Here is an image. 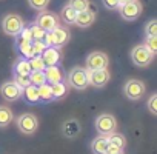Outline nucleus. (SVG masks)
Instances as JSON below:
<instances>
[{
    "instance_id": "c85d7f7f",
    "label": "nucleus",
    "mask_w": 157,
    "mask_h": 154,
    "mask_svg": "<svg viewBox=\"0 0 157 154\" xmlns=\"http://www.w3.org/2000/svg\"><path fill=\"white\" fill-rule=\"evenodd\" d=\"M29 33H31V39L33 40H43V37H45V34H46V31H43L40 26H37L36 23H33L31 26H29Z\"/></svg>"
},
{
    "instance_id": "aec40b11",
    "label": "nucleus",
    "mask_w": 157,
    "mask_h": 154,
    "mask_svg": "<svg viewBox=\"0 0 157 154\" xmlns=\"http://www.w3.org/2000/svg\"><path fill=\"white\" fill-rule=\"evenodd\" d=\"M29 72H31V68H29L28 59L20 57V59L14 63V74H16V75H29Z\"/></svg>"
},
{
    "instance_id": "39448f33",
    "label": "nucleus",
    "mask_w": 157,
    "mask_h": 154,
    "mask_svg": "<svg viewBox=\"0 0 157 154\" xmlns=\"http://www.w3.org/2000/svg\"><path fill=\"white\" fill-rule=\"evenodd\" d=\"M119 11L123 20L132 22L139 19V16L142 14V3L139 0H129V2H125L119 6Z\"/></svg>"
},
{
    "instance_id": "e433bc0d",
    "label": "nucleus",
    "mask_w": 157,
    "mask_h": 154,
    "mask_svg": "<svg viewBox=\"0 0 157 154\" xmlns=\"http://www.w3.org/2000/svg\"><path fill=\"white\" fill-rule=\"evenodd\" d=\"M105 154H125V152H123V149H120V148H117L114 145H108Z\"/></svg>"
},
{
    "instance_id": "6e6552de",
    "label": "nucleus",
    "mask_w": 157,
    "mask_h": 154,
    "mask_svg": "<svg viewBox=\"0 0 157 154\" xmlns=\"http://www.w3.org/2000/svg\"><path fill=\"white\" fill-rule=\"evenodd\" d=\"M109 65V59L105 52L94 51L86 57V69L94 71V69H105Z\"/></svg>"
},
{
    "instance_id": "c756f323",
    "label": "nucleus",
    "mask_w": 157,
    "mask_h": 154,
    "mask_svg": "<svg viewBox=\"0 0 157 154\" xmlns=\"http://www.w3.org/2000/svg\"><path fill=\"white\" fill-rule=\"evenodd\" d=\"M28 5H29L33 10L45 11V10H46V6L49 5V0H28Z\"/></svg>"
},
{
    "instance_id": "f704fd0d",
    "label": "nucleus",
    "mask_w": 157,
    "mask_h": 154,
    "mask_svg": "<svg viewBox=\"0 0 157 154\" xmlns=\"http://www.w3.org/2000/svg\"><path fill=\"white\" fill-rule=\"evenodd\" d=\"M148 110L151 114H157V94H152L148 100Z\"/></svg>"
},
{
    "instance_id": "6ab92c4d",
    "label": "nucleus",
    "mask_w": 157,
    "mask_h": 154,
    "mask_svg": "<svg viewBox=\"0 0 157 154\" xmlns=\"http://www.w3.org/2000/svg\"><path fill=\"white\" fill-rule=\"evenodd\" d=\"M78 133H80V125L75 119H71V120H66L63 123V134L66 137H75Z\"/></svg>"
},
{
    "instance_id": "0eeeda50",
    "label": "nucleus",
    "mask_w": 157,
    "mask_h": 154,
    "mask_svg": "<svg viewBox=\"0 0 157 154\" xmlns=\"http://www.w3.org/2000/svg\"><path fill=\"white\" fill-rule=\"evenodd\" d=\"M145 83L142 80H137V79H131L125 83L123 87V93L125 96L129 99V100H139L143 97L145 94Z\"/></svg>"
},
{
    "instance_id": "f8f14e48",
    "label": "nucleus",
    "mask_w": 157,
    "mask_h": 154,
    "mask_svg": "<svg viewBox=\"0 0 157 154\" xmlns=\"http://www.w3.org/2000/svg\"><path fill=\"white\" fill-rule=\"evenodd\" d=\"M40 57H42L45 66H56V65H59V62L62 59V54H60L59 48H56V46H46L45 51L40 54Z\"/></svg>"
},
{
    "instance_id": "f257e3e1",
    "label": "nucleus",
    "mask_w": 157,
    "mask_h": 154,
    "mask_svg": "<svg viewBox=\"0 0 157 154\" xmlns=\"http://www.w3.org/2000/svg\"><path fill=\"white\" fill-rule=\"evenodd\" d=\"M68 85L74 90H78V91L85 90L90 85L88 83V71H86V68H82V66L72 68L68 74Z\"/></svg>"
},
{
    "instance_id": "7c9ffc66",
    "label": "nucleus",
    "mask_w": 157,
    "mask_h": 154,
    "mask_svg": "<svg viewBox=\"0 0 157 154\" xmlns=\"http://www.w3.org/2000/svg\"><path fill=\"white\" fill-rule=\"evenodd\" d=\"M145 46H146L152 54H155V52H157V36H146V39H145Z\"/></svg>"
},
{
    "instance_id": "1a4fd4ad",
    "label": "nucleus",
    "mask_w": 157,
    "mask_h": 154,
    "mask_svg": "<svg viewBox=\"0 0 157 154\" xmlns=\"http://www.w3.org/2000/svg\"><path fill=\"white\" fill-rule=\"evenodd\" d=\"M17 126L23 134H34L37 126H39V120L34 114L26 113V114H22L17 119Z\"/></svg>"
},
{
    "instance_id": "dca6fc26",
    "label": "nucleus",
    "mask_w": 157,
    "mask_h": 154,
    "mask_svg": "<svg viewBox=\"0 0 157 154\" xmlns=\"http://www.w3.org/2000/svg\"><path fill=\"white\" fill-rule=\"evenodd\" d=\"M16 46H17V51L23 56V59H31L34 56L33 48H31V40H26V39H22L20 36H17Z\"/></svg>"
},
{
    "instance_id": "393cba45",
    "label": "nucleus",
    "mask_w": 157,
    "mask_h": 154,
    "mask_svg": "<svg viewBox=\"0 0 157 154\" xmlns=\"http://www.w3.org/2000/svg\"><path fill=\"white\" fill-rule=\"evenodd\" d=\"M37 90H39V97H40L42 102H51V100H54V99H52V91H51V85H49V83H43V85L37 87Z\"/></svg>"
},
{
    "instance_id": "b1692460",
    "label": "nucleus",
    "mask_w": 157,
    "mask_h": 154,
    "mask_svg": "<svg viewBox=\"0 0 157 154\" xmlns=\"http://www.w3.org/2000/svg\"><path fill=\"white\" fill-rule=\"evenodd\" d=\"M51 91H52V99H62L68 93V85L63 82L54 83V85H51Z\"/></svg>"
},
{
    "instance_id": "423d86ee",
    "label": "nucleus",
    "mask_w": 157,
    "mask_h": 154,
    "mask_svg": "<svg viewBox=\"0 0 157 154\" xmlns=\"http://www.w3.org/2000/svg\"><path fill=\"white\" fill-rule=\"evenodd\" d=\"M59 16L54 14V13H49V11H40V14L36 17V25L40 26L43 31H52L54 28L59 26Z\"/></svg>"
},
{
    "instance_id": "f03ea898",
    "label": "nucleus",
    "mask_w": 157,
    "mask_h": 154,
    "mask_svg": "<svg viewBox=\"0 0 157 154\" xmlns=\"http://www.w3.org/2000/svg\"><path fill=\"white\" fill-rule=\"evenodd\" d=\"M25 28V22L20 16L17 14H8L5 16V19L2 20V29L5 34L8 36H13V37H17L22 29Z\"/></svg>"
},
{
    "instance_id": "2f4dec72",
    "label": "nucleus",
    "mask_w": 157,
    "mask_h": 154,
    "mask_svg": "<svg viewBox=\"0 0 157 154\" xmlns=\"http://www.w3.org/2000/svg\"><path fill=\"white\" fill-rule=\"evenodd\" d=\"M31 48H33V54L34 56H40L45 51L46 45L43 43V40H33L31 42Z\"/></svg>"
},
{
    "instance_id": "4be33fe9",
    "label": "nucleus",
    "mask_w": 157,
    "mask_h": 154,
    "mask_svg": "<svg viewBox=\"0 0 157 154\" xmlns=\"http://www.w3.org/2000/svg\"><path fill=\"white\" fill-rule=\"evenodd\" d=\"M13 122V111L8 106H0V128H5Z\"/></svg>"
},
{
    "instance_id": "a878e982",
    "label": "nucleus",
    "mask_w": 157,
    "mask_h": 154,
    "mask_svg": "<svg viewBox=\"0 0 157 154\" xmlns=\"http://www.w3.org/2000/svg\"><path fill=\"white\" fill-rule=\"evenodd\" d=\"M68 5L75 11V13H82L85 10H90V0H69Z\"/></svg>"
},
{
    "instance_id": "20e7f679",
    "label": "nucleus",
    "mask_w": 157,
    "mask_h": 154,
    "mask_svg": "<svg viewBox=\"0 0 157 154\" xmlns=\"http://www.w3.org/2000/svg\"><path fill=\"white\" fill-rule=\"evenodd\" d=\"M117 128V120L113 114H100L96 119V129L100 136H109L116 133Z\"/></svg>"
},
{
    "instance_id": "72a5a7b5",
    "label": "nucleus",
    "mask_w": 157,
    "mask_h": 154,
    "mask_svg": "<svg viewBox=\"0 0 157 154\" xmlns=\"http://www.w3.org/2000/svg\"><path fill=\"white\" fill-rule=\"evenodd\" d=\"M145 33L146 36H157V20H149L146 25H145Z\"/></svg>"
},
{
    "instance_id": "2eb2a0df",
    "label": "nucleus",
    "mask_w": 157,
    "mask_h": 154,
    "mask_svg": "<svg viewBox=\"0 0 157 154\" xmlns=\"http://www.w3.org/2000/svg\"><path fill=\"white\" fill-rule=\"evenodd\" d=\"M43 72H45L46 83H49V85L63 82V72H62V69H60L57 65H56V66H46V68L43 69Z\"/></svg>"
},
{
    "instance_id": "bb28decb",
    "label": "nucleus",
    "mask_w": 157,
    "mask_h": 154,
    "mask_svg": "<svg viewBox=\"0 0 157 154\" xmlns=\"http://www.w3.org/2000/svg\"><path fill=\"white\" fill-rule=\"evenodd\" d=\"M108 142H109V145H114V146H117V148H120V149H123L125 145H126V139H125L122 134H117V133L109 134V136H108Z\"/></svg>"
},
{
    "instance_id": "4468645a",
    "label": "nucleus",
    "mask_w": 157,
    "mask_h": 154,
    "mask_svg": "<svg viewBox=\"0 0 157 154\" xmlns=\"http://www.w3.org/2000/svg\"><path fill=\"white\" fill-rule=\"evenodd\" d=\"M94 20H96V11L85 10L82 13H77L74 25H77L78 28H88V26H91L94 23Z\"/></svg>"
},
{
    "instance_id": "5701e85b",
    "label": "nucleus",
    "mask_w": 157,
    "mask_h": 154,
    "mask_svg": "<svg viewBox=\"0 0 157 154\" xmlns=\"http://www.w3.org/2000/svg\"><path fill=\"white\" fill-rule=\"evenodd\" d=\"M28 79H29V83L34 85V87H40V85L46 83L45 72L43 71H31L29 75H28Z\"/></svg>"
},
{
    "instance_id": "4c0bfd02",
    "label": "nucleus",
    "mask_w": 157,
    "mask_h": 154,
    "mask_svg": "<svg viewBox=\"0 0 157 154\" xmlns=\"http://www.w3.org/2000/svg\"><path fill=\"white\" fill-rule=\"evenodd\" d=\"M119 2H120V5H122V3H125V2H129V0H119Z\"/></svg>"
},
{
    "instance_id": "7ed1b4c3",
    "label": "nucleus",
    "mask_w": 157,
    "mask_h": 154,
    "mask_svg": "<svg viewBox=\"0 0 157 154\" xmlns=\"http://www.w3.org/2000/svg\"><path fill=\"white\" fill-rule=\"evenodd\" d=\"M131 59H132V63L139 68H145L148 66L152 59H154V54L145 46V45H137L132 48L131 51Z\"/></svg>"
},
{
    "instance_id": "9d476101",
    "label": "nucleus",
    "mask_w": 157,
    "mask_h": 154,
    "mask_svg": "<svg viewBox=\"0 0 157 154\" xmlns=\"http://www.w3.org/2000/svg\"><path fill=\"white\" fill-rule=\"evenodd\" d=\"M86 71H88V83L96 87V88L105 87L108 83V80H109V71H108V68H105V69H94V71L86 69Z\"/></svg>"
},
{
    "instance_id": "ddd939ff",
    "label": "nucleus",
    "mask_w": 157,
    "mask_h": 154,
    "mask_svg": "<svg viewBox=\"0 0 157 154\" xmlns=\"http://www.w3.org/2000/svg\"><path fill=\"white\" fill-rule=\"evenodd\" d=\"M51 33V40H52V46H56V48H60V46H63V45H66L68 43V40H69V31L66 29V28H62V26H57V28H54L52 31H49Z\"/></svg>"
},
{
    "instance_id": "473e14b6",
    "label": "nucleus",
    "mask_w": 157,
    "mask_h": 154,
    "mask_svg": "<svg viewBox=\"0 0 157 154\" xmlns=\"http://www.w3.org/2000/svg\"><path fill=\"white\" fill-rule=\"evenodd\" d=\"M13 82H14L17 87H20L22 90L31 85V83H29V79H28V75H16V74H14V80H13Z\"/></svg>"
},
{
    "instance_id": "c9c22d12",
    "label": "nucleus",
    "mask_w": 157,
    "mask_h": 154,
    "mask_svg": "<svg viewBox=\"0 0 157 154\" xmlns=\"http://www.w3.org/2000/svg\"><path fill=\"white\" fill-rule=\"evenodd\" d=\"M102 3H103V6H105L106 10H111V11L119 10V6H120L119 0H102Z\"/></svg>"
},
{
    "instance_id": "9b49d317",
    "label": "nucleus",
    "mask_w": 157,
    "mask_h": 154,
    "mask_svg": "<svg viewBox=\"0 0 157 154\" xmlns=\"http://www.w3.org/2000/svg\"><path fill=\"white\" fill-rule=\"evenodd\" d=\"M22 88L17 87L13 80L10 82H5L2 87H0V94H2V97L8 102H16L22 97Z\"/></svg>"
},
{
    "instance_id": "cd10ccee",
    "label": "nucleus",
    "mask_w": 157,
    "mask_h": 154,
    "mask_svg": "<svg viewBox=\"0 0 157 154\" xmlns=\"http://www.w3.org/2000/svg\"><path fill=\"white\" fill-rule=\"evenodd\" d=\"M28 63H29L31 71H43L46 68L40 56H33L31 59H28Z\"/></svg>"
},
{
    "instance_id": "f3484780",
    "label": "nucleus",
    "mask_w": 157,
    "mask_h": 154,
    "mask_svg": "<svg viewBox=\"0 0 157 154\" xmlns=\"http://www.w3.org/2000/svg\"><path fill=\"white\" fill-rule=\"evenodd\" d=\"M109 142H108V136H97L93 143H91V149L94 154H105L106 148H108Z\"/></svg>"
},
{
    "instance_id": "a211bd4d",
    "label": "nucleus",
    "mask_w": 157,
    "mask_h": 154,
    "mask_svg": "<svg viewBox=\"0 0 157 154\" xmlns=\"http://www.w3.org/2000/svg\"><path fill=\"white\" fill-rule=\"evenodd\" d=\"M22 97H23L28 103H39V102H40L39 90H37V87H34V85H29V87L23 88V91H22Z\"/></svg>"
},
{
    "instance_id": "412c9836",
    "label": "nucleus",
    "mask_w": 157,
    "mask_h": 154,
    "mask_svg": "<svg viewBox=\"0 0 157 154\" xmlns=\"http://www.w3.org/2000/svg\"><path fill=\"white\" fill-rule=\"evenodd\" d=\"M75 16H77V13H75L69 5H66V6L62 8V11H60V17H59V19H62V20H63L65 23H68V25H74Z\"/></svg>"
}]
</instances>
